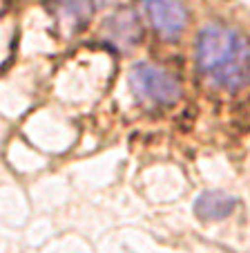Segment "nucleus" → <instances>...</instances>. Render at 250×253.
I'll list each match as a JSON object with an SVG mask.
<instances>
[{
  "label": "nucleus",
  "instance_id": "2",
  "mask_svg": "<svg viewBox=\"0 0 250 253\" xmlns=\"http://www.w3.org/2000/svg\"><path fill=\"white\" fill-rule=\"evenodd\" d=\"M130 87L137 99L154 105H172L181 99V85L172 74L152 63H137L130 70Z\"/></svg>",
  "mask_w": 250,
  "mask_h": 253
},
{
  "label": "nucleus",
  "instance_id": "6",
  "mask_svg": "<svg viewBox=\"0 0 250 253\" xmlns=\"http://www.w3.org/2000/svg\"><path fill=\"white\" fill-rule=\"evenodd\" d=\"M61 14L67 23L83 25L92 16V0H58Z\"/></svg>",
  "mask_w": 250,
  "mask_h": 253
},
{
  "label": "nucleus",
  "instance_id": "4",
  "mask_svg": "<svg viewBox=\"0 0 250 253\" xmlns=\"http://www.w3.org/2000/svg\"><path fill=\"white\" fill-rule=\"evenodd\" d=\"M237 209V197L228 195L223 191H206L194 202V215L203 222L223 220Z\"/></svg>",
  "mask_w": 250,
  "mask_h": 253
},
{
  "label": "nucleus",
  "instance_id": "1",
  "mask_svg": "<svg viewBox=\"0 0 250 253\" xmlns=\"http://www.w3.org/2000/svg\"><path fill=\"white\" fill-rule=\"evenodd\" d=\"M197 67L223 90H241L250 83V43L228 25H206L197 39Z\"/></svg>",
  "mask_w": 250,
  "mask_h": 253
},
{
  "label": "nucleus",
  "instance_id": "5",
  "mask_svg": "<svg viewBox=\"0 0 250 253\" xmlns=\"http://www.w3.org/2000/svg\"><path fill=\"white\" fill-rule=\"evenodd\" d=\"M109 39L114 43H121L125 47L139 43V36H141V27H139V18L132 14L130 9H121L118 14H114L109 18V23L105 25Z\"/></svg>",
  "mask_w": 250,
  "mask_h": 253
},
{
  "label": "nucleus",
  "instance_id": "3",
  "mask_svg": "<svg viewBox=\"0 0 250 253\" xmlns=\"http://www.w3.org/2000/svg\"><path fill=\"white\" fill-rule=\"evenodd\" d=\"M141 2L152 27L163 39L172 41L183 34L185 25H188V11L181 0H141Z\"/></svg>",
  "mask_w": 250,
  "mask_h": 253
}]
</instances>
